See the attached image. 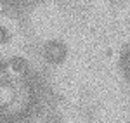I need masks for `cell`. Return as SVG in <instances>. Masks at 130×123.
<instances>
[{
    "label": "cell",
    "mask_w": 130,
    "mask_h": 123,
    "mask_svg": "<svg viewBox=\"0 0 130 123\" xmlns=\"http://www.w3.org/2000/svg\"><path fill=\"white\" fill-rule=\"evenodd\" d=\"M66 45L61 40H50L43 45V57L50 64H61L66 57Z\"/></svg>",
    "instance_id": "1"
},
{
    "label": "cell",
    "mask_w": 130,
    "mask_h": 123,
    "mask_svg": "<svg viewBox=\"0 0 130 123\" xmlns=\"http://www.w3.org/2000/svg\"><path fill=\"white\" fill-rule=\"evenodd\" d=\"M18 97L16 85L10 80H2L0 82V108H9L10 104H14Z\"/></svg>",
    "instance_id": "2"
},
{
    "label": "cell",
    "mask_w": 130,
    "mask_h": 123,
    "mask_svg": "<svg viewBox=\"0 0 130 123\" xmlns=\"http://www.w3.org/2000/svg\"><path fill=\"white\" fill-rule=\"evenodd\" d=\"M7 66H9V69H10V71L19 73V75H23V73L28 69V62L24 61L23 57H12V59H9Z\"/></svg>",
    "instance_id": "3"
},
{
    "label": "cell",
    "mask_w": 130,
    "mask_h": 123,
    "mask_svg": "<svg viewBox=\"0 0 130 123\" xmlns=\"http://www.w3.org/2000/svg\"><path fill=\"white\" fill-rule=\"evenodd\" d=\"M7 40H9V31H7V28L0 26V43H5Z\"/></svg>",
    "instance_id": "4"
}]
</instances>
